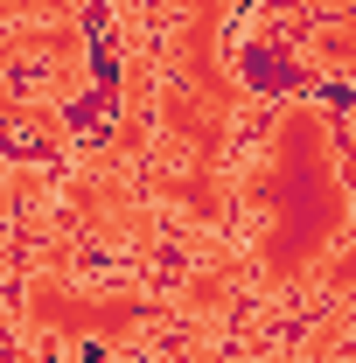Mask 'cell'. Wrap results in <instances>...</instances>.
Masks as SVG:
<instances>
[{
	"label": "cell",
	"instance_id": "6da1fadb",
	"mask_svg": "<svg viewBox=\"0 0 356 363\" xmlns=\"http://www.w3.org/2000/svg\"><path fill=\"white\" fill-rule=\"evenodd\" d=\"M350 126L328 98H279L238 140L230 230L245 279L272 301H343L350 279Z\"/></svg>",
	"mask_w": 356,
	"mask_h": 363
},
{
	"label": "cell",
	"instance_id": "7a4b0ae2",
	"mask_svg": "<svg viewBox=\"0 0 356 363\" xmlns=\"http://www.w3.org/2000/svg\"><path fill=\"white\" fill-rule=\"evenodd\" d=\"M14 328L28 342L49 350H140L161 315H154V294L140 279H77L56 259L21 272V294H14Z\"/></svg>",
	"mask_w": 356,
	"mask_h": 363
},
{
	"label": "cell",
	"instance_id": "3957f363",
	"mask_svg": "<svg viewBox=\"0 0 356 363\" xmlns=\"http://www.w3.org/2000/svg\"><path fill=\"white\" fill-rule=\"evenodd\" d=\"M56 196L77 217V230L98 238L105 252H126V259H154L161 252V210H154L147 182L133 175V161H112V154L77 161Z\"/></svg>",
	"mask_w": 356,
	"mask_h": 363
},
{
	"label": "cell",
	"instance_id": "277c9868",
	"mask_svg": "<svg viewBox=\"0 0 356 363\" xmlns=\"http://www.w3.org/2000/svg\"><path fill=\"white\" fill-rule=\"evenodd\" d=\"M28 182H35V175H21L14 161H0V245H7V230H14V210H21Z\"/></svg>",
	"mask_w": 356,
	"mask_h": 363
},
{
	"label": "cell",
	"instance_id": "5b68a950",
	"mask_svg": "<svg viewBox=\"0 0 356 363\" xmlns=\"http://www.w3.org/2000/svg\"><path fill=\"white\" fill-rule=\"evenodd\" d=\"M223 7H238V0H223Z\"/></svg>",
	"mask_w": 356,
	"mask_h": 363
}]
</instances>
